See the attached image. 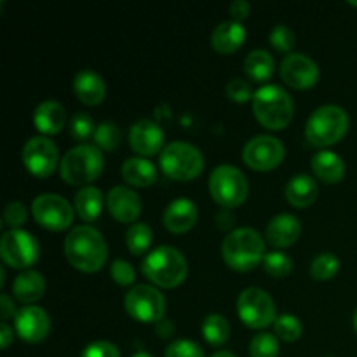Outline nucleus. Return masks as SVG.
<instances>
[{
  "instance_id": "nucleus-1",
  "label": "nucleus",
  "mask_w": 357,
  "mask_h": 357,
  "mask_svg": "<svg viewBox=\"0 0 357 357\" xmlns=\"http://www.w3.org/2000/svg\"><path fill=\"white\" fill-rule=\"evenodd\" d=\"M65 257L79 271L96 272L108 258L107 241L94 227H73L65 239Z\"/></svg>"
},
{
  "instance_id": "nucleus-2",
  "label": "nucleus",
  "mask_w": 357,
  "mask_h": 357,
  "mask_svg": "<svg viewBox=\"0 0 357 357\" xmlns=\"http://www.w3.org/2000/svg\"><path fill=\"white\" fill-rule=\"evenodd\" d=\"M264 237L250 227L232 230L222 243V257L230 268L237 272L253 271L264 261Z\"/></svg>"
},
{
  "instance_id": "nucleus-3",
  "label": "nucleus",
  "mask_w": 357,
  "mask_h": 357,
  "mask_svg": "<svg viewBox=\"0 0 357 357\" xmlns=\"http://www.w3.org/2000/svg\"><path fill=\"white\" fill-rule=\"evenodd\" d=\"M142 272L159 288H176L187 278L188 264L176 248L159 246L143 258Z\"/></svg>"
},
{
  "instance_id": "nucleus-4",
  "label": "nucleus",
  "mask_w": 357,
  "mask_h": 357,
  "mask_svg": "<svg viewBox=\"0 0 357 357\" xmlns=\"http://www.w3.org/2000/svg\"><path fill=\"white\" fill-rule=\"evenodd\" d=\"M253 112L261 126L268 129H284L291 122L295 105L288 91L275 84H265L255 93Z\"/></svg>"
},
{
  "instance_id": "nucleus-5",
  "label": "nucleus",
  "mask_w": 357,
  "mask_h": 357,
  "mask_svg": "<svg viewBox=\"0 0 357 357\" xmlns=\"http://www.w3.org/2000/svg\"><path fill=\"white\" fill-rule=\"evenodd\" d=\"M349 129V115L338 105H323L310 114L305 138L314 146H330L340 142Z\"/></svg>"
},
{
  "instance_id": "nucleus-6",
  "label": "nucleus",
  "mask_w": 357,
  "mask_h": 357,
  "mask_svg": "<svg viewBox=\"0 0 357 357\" xmlns=\"http://www.w3.org/2000/svg\"><path fill=\"white\" fill-rule=\"evenodd\" d=\"M105 167V157L96 145H77L63 155L61 178L68 185H86L96 180Z\"/></svg>"
},
{
  "instance_id": "nucleus-7",
  "label": "nucleus",
  "mask_w": 357,
  "mask_h": 357,
  "mask_svg": "<svg viewBox=\"0 0 357 357\" xmlns=\"http://www.w3.org/2000/svg\"><path fill=\"white\" fill-rule=\"evenodd\" d=\"M159 164L166 176L178 181H188L202 173L204 155L192 143L171 142L160 152Z\"/></svg>"
},
{
  "instance_id": "nucleus-8",
  "label": "nucleus",
  "mask_w": 357,
  "mask_h": 357,
  "mask_svg": "<svg viewBox=\"0 0 357 357\" xmlns=\"http://www.w3.org/2000/svg\"><path fill=\"white\" fill-rule=\"evenodd\" d=\"M209 192L222 208H236L248 199L250 185L243 171L232 164H222L209 176Z\"/></svg>"
},
{
  "instance_id": "nucleus-9",
  "label": "nucleus",
  "mask_w": 357,
  "mask_h": 357,
  "mask_svg": "<svg viewBox=\"0 0 357 357\" xmlns=\"http://www.w3.org/2000/svg\"><path fill=\"white\" fill-rule=\"evenodd\" d=\"M124 309L132 319L146 324H157L166 314V298L157 288L138 284L124 296Z\"/></svg>"
},
{
  "instance_id": "nucleus-10",
  "label": "nucleus",
  "mask_w": 357,
  "mask_h": 357,
  "mask_svg": "<svg viewBox=\"0 0 357 357\" xmlns=\"http://www.w3.org/2000/svg\"><path fill=\"white\" fill-rule=\"evenodd\" d=\"M0 257L13 268H28L40 257V244L26 230H7L0 239Z\"/></svg>"
},
{
  "instance_id": "nucleus-11",
  "label": "nucleus",
  "mask_w": 357,
  "mask_h": 357,
  "mask_svg": "<svg viewBox=\"0 0 357 357\" xmlns=\"http://www.w3.org/2000/svg\"><path fill=\"white\" fill-rule=\"evenodd\" d=\"M237 314L246 326L261 330L275 323V303L261 288H246L237 298Z\"/></svg>"
},
{
  "instance_id": "nucleus-12",
  "label": "nucleus",
  "mask_w": 357,
  "mask_h": 357,
  "mask_svg": "<svg viewBox=\"0 0 357 357\" xmlns=\"http://www.w3.org/2000/svg\"><path fill=\"white\" fill-rule=\"evenodd\" d=\"M31 213L38 225L47 230H66L73 222V208L58 194H40L31 202Z\"/></svg>"
},
{
  "instance_id": "nucleus-13",
  "label": "nucleus",
  "mask_w": 357,
  "mask_h": 357,
  "mask_svg": "<svg viewBox=\"0 0 357 357\" xmlns=\"http://www.w3.org/2000/svg\"><path fill=\"white\" fill-rule=\"evenodd\" d=\"M284 145L281 139L271 135H258L244 145L243 159L251 169L271 171L284 159Z\"/></svg>"
},
{
  "instance_id": "nucleus-14",
  "label": "nucleus",
  "mask_w": 357,
  "mask_h": 357,
  "mask_svg": "<svg viewBox=\"0 0 357 357\" xmlns=\"http://www.w3.org/2000/svg\"><path fill=\"white\" fill-rule=\"evenodd\" d=\"M23 164L38 178L51 176L59 162L58 146L47 136H33L23 146Z\"/></svg>"
},
{
  "instance_id": "nucleus-15",
  "label": "nucleus",
  "mask_w": 357,
  "mask_h": 357,
  "mask_svg": "<svg viewBox=\"0 0 357 357\" xmlns=\"http://www.w3.org/2000/svg\"><path fill=\"white\" fill-rule=\"evenodd\" d=\"M281 79L293 89H310L319 80V66L310 56L289 52L281 61Z\"/></svg>"
},
{
  "instance_id": "nucleus-16",
  "label": "nucleus",
  "mask_w": 357,
  "mask_h": 357,
  "mask_svg": "<svg viewBox=\"0 0 357 357\" xmlns=\"http://www.w3.org/2000/svg\"><path fill=\"white\" fill-rule=\"evenodd\" d=\"M14 326L20 338L28 344L42 342L51 331V319L47 312L38 305H26L17 310L14 317Z\"/></svg>"
},
{
  "instance_id": "nucleus-17",
  "label": "nucleus",
  "mask_w": 357,
  "mask_h": 357,
  "mask_svg": "<svg viewBox=\"0 0 357 357\" xmlns=\"http://www.w3.org/2000/svg\"><path fill=\"white\" fill-rule=\"evenodd\" d=\"M164 139L166 136H164L162 128L150 119L136 121L129 129V145L142 157H150L153 153L162 152L166 146Z\"/></svg>"
},
{
  "instance_id": "nucleus-18",
  "label": "nucleus",
  "mask_w": 357,
  "mask_h": 357,
  "mask_svg": "<svg viewBox=\"0 0 357 357\" xmlns=\"http://www.w3.org/2000/svg\"><path fill=\"white\" fill-rule=\"evenodd\" d=\"M107 208L117 222L135 223L142 215V199L129 187L117 185L108 192Z\"/></svg>"
},
{
  "instance_id": "nucleus-19",
  "label": "nucleus",
  "mask_w": 357,
  "mask_h": 357,
  "mask_svg": "<svg viewBox=\"0 0 357 357\" xmlns=\"http://www.w3.org/2000/svg\"><path fill=\"white\" fill-rule=\"evenodd\" d=\"M197 216L199 211L195 202L187 197H180L167 204V208L164 209L162 222L169 232L183 234L195 225Z\"/></svg>"
},
{
  "instance_id": "nucleus-20",
  "label": "nucleus",
  "mask_w": 357,
  "mask_h": 357,
  "mask_svg": "<svg viewBox=\"0 0 357 357\" xmlns=\"http://www.w3.org/2000/svg\"><path fill=\"white\" fill-rule=\"evenodd\" d=\"M302 234V223L291 213H279L268 222L265 237L275 248H288L298 241Z\"/></svg>"
},
{
  "instance_id": "nucleus-21",
  "label": "nucleus",
  "mask_w": 357,
  "mask_h": 357,
  "mask_svg": "<svg viewBox=\"0 0 357 357\" xmlns=\"http://www.w3.org/2000/svg\"><path fill=\"white\" fill-rule=\"evenodd\" d=\"M73 91H75L77 98L89 107L100 105L107 96V86H105L103 77L91 68L80 70L77 73L73 79Z\"/></svg>"
},
{
  "instance_id": "nucleus-22",
  "label": "nucleus",
  "mask_w": 357,
  "mask_h": 357,
  "mask_svg": "<svg viewBox=\"0 0 357 357\" xmlns=\"http://www.w3.org/2000/svg\"><path fill=\"white\" fill-rule=\"evenodd\" d=\"M246 28L239 21H222L211 33V45L220 54H232L246 40Z\"/></svg>"
},
{
  "instance_id": "nucleus-23",
  "label": "nucleus",
  "mask_w": 357,
  "mask_h": 357,
  "mask_svg": "<svg viewBox=\"0 0 357 357\" xmlns=\"http://www.w3.org/2000/svg\"><path fill=\"white\" fill-rule=\"evenodd\" d=\"M33 124L42 135H56L66 124L65 107L54 100L42 101L33 112Z\"/></svg>"
},
{
  "instance_id": "nucleus-24",
  "label": "nucleus",
  "mask_w": 357,
  "mask_h": 357,
  "mask_svg": "<svg viewBox=\"0 0 357 357\" xmlns=\"http://www.w3.org/2000/svg\"><path fill=\"white\" fill-rule=\"evenodd\" d=\"M319 194L317 181L305 173L295 174L286 185V199L295 208H307L312 204Z\"/></svg>"
},
{
  "instance_id": "nucleus-25",
  "label": "nucleus",
  "mask_w": 357,
  "mask_h": 357,
  "mask_svg": "<svg viewBox=\"0 0 357 357\" xmlns=\"http://www.w3.org/2000/svg\"><path fill=\"white\" fill-rule=\"evenodd\" d=\"M314 174L319 178L324 183H338L345 174V162L338 153L331 152V150H321L312 157Z\"/></svg>"
},
{
  "instance_id": "nucleus-26",
  "label": "nucleus",
  "mask_w": 357,
  "mask_h": 357,
  "mask_svg": "<svg viewBox=\"0 0 357 357\" xmlns=\"http://www.w3.org/2000/svg\"><path fill=\"white\" fill-rule=\"evenodd\" d=\"M45 281L44 275L37 271H24L14 279L13 293L14 298H17L23 303H33L44 296Z\"/></svg>"
},
{
  "instance_id": "nucleus-27",
  "label": "nucleus",
  "mask_w": 357,
  "mask_h": 357,
  "mask_svg": "<svg viewBox=\"0 0 357 357\" xmlns=\"http://www.w3.org/2000/svg\"><path fill=\"white\" fill-rule=\"evenodd\" d=\"M122 178L132 187H150L157 180V167L145 157H131L122 164Z\"/></svg>"
},
{
  "instance_id": "nucleus-28",
  "label": "nucleus",
  "mask_w": 357,
  "mask_h": 357,
  "mask_svg": "<svg viewBox=\"0 0 357 357\" xmlns=\"http://www.w3.org/2000/svg\"><path fill=\"white\" fill-rule=\"evenodd\" d=\"M105 199L103 194L98 187H93V185H87V187H82L75 194V199H73V206H75V211L84 222H94L98 216L103 211Z\"/></svg>"
},
{
  "instance_id": "nucleus-29",
  "label": "nucleus",
  "mask_w": 357,
  "mask_h": 357,
  "mask_svg": "<svg viewBox=\"0 0 357 357\" xmlns=\"http://www.w3.org/2000/svg\"><path fill=\"white\" fill-rule=\"evenodd\" d=\"M274 58L265 49H255L244 59V72L253 82H265L274 75Z\"/></svg>"
},
{
  "instance_id": "nucleus-30",
  "label": "nucleus",
  "mask_w": 357,
  "mask_h": 357,
  "mask_svg": "<svg viewBox=\"0 0 357 357\" xmlns=\"http://www.w3.org/2000/svg\"><path fill=\"white\" fill-rule=\"evenodd\" d=\"M202 337L209 345H223L230 337V324L220 314H209L202 323Z\"/></svg>"
},
{
  "instance_id": "nucleus-31",
  "label": "nucleus",
  "mask_w": 357,
  "mask_h": 357,
  "mask_svg": "<svg viewBox=\"0 0 357 357\" xmlns=\"http://www.w3.org/2000/svg\"><path fill=\"white\" fill-rule=\"evenodd\" d=\"M153 241V232L146 223H132L126 232V246L131 255L139 257L150 250Z\"/></svg>"
},
{
  "instance_id": "nucleus-32",
  "label": "nucleus",
  "mask_w": 357,
  "mask_h": 357,
  "mask_svg": "<svg viewBox=\"0 0 357 357\" xmlns=\"http://www.w3.org/2000/svg\"><path fill=\"white\" fill-rule=\"evenodd\" d=\"M94 145L100 150H115L122 143V131L115 122H101L94 132Z\"/></svg>"
},
{
  "instance_id": "nucleus-33",
  "label": "nucleus",
  "mask_w": 357,
  "mask_h": 357,
  "mask_svg": "<svg viewBox=\"0 0 357 357\" xmlns=\"http://www.w3.org/2000/svg\"><path fill=\"white\" fill-rule=\"evenodd\" d=\"M96 128L98 126L94 124L93 117L84 114V112H77V114H73L72 119H70V136H72L75 142H79L80 145H84L87 139L94 138Z\"/></svg>"
},
{
  "instance_id": "nucleus-34",
  "label": "nucleus",
  "mask_w": 357,
  "mask_h": 357,
  "mask_svg": "<svg viewBox=\"0 0 357 357\" xmlns=\"http://www.w3.org/2000/svg\"><path fill=\"white\" fill-rule=\"evenodd\" d=\"M264 268L268 275L272 278H286V275L291 274L293 271V260L289 255L282 253V251H271L264 257Z\"/></svg>"
},
{
  "instance_id": "nucleus-35",
  "label": "nucleus",
  "mask_w": 357,
  "mask_h": 357,
  "mask_svg": "<svg viewBox=\"0 0 357 357\" xmlns=\"http://www.w3.org/2000/svg\"><path fill=\"white\" fill-rule=\"evenodd\" d=\"M275 337L284 342H295L302 337L303 326L302 321L293 314H281L274 323Z\"/></svg>"
},
{
  "instance_id": "nucleus-36",
  "label": "nucleus",
  "mask_w": 357,
  "mask_h": 357,
  "mask_svg": "<svg viewBox=\"0 0 357 357\" xmlns=\"http://www.w3.org/2000/svg\"><path fill=\"white\" fill-rule=\"evenodd\" d=\"M340 268V260L333 253H321L310 264V275L316 281H328Z\"/></svg>"
},
{
  "instance_id": "nucleus-37",
  "label": "nucleus",
  "mask_w": 357,
  "mask_h": 357,
  "mask_svg": "<svg viewBox=\"0 0 357 357\" xmlns=\"http://www.w3.org/2000/svg\"><path fill=\"white\" fill-rule=\"evenodd\" d=\"M251 357H278L279 340L272 333H258L250 342Z\"/></svg>"
},
{
  "instance_id": "nucleus-38",
  "label": "nucleus",
  "mask_w": 357,
  "mask_h": 357,
  "mask_svg": "<svg viewBox=\"0 0 357 357\" xmlns=\"http://www.w3.org/2000/svg\"><path fill=\"white\" fill-rule=\"evenodd\" d=\"M295 33L289 26L286 24H275L274 30L271 31V44L272 47L278 49L281 52H289L295 45Z\"/></svg>"
},
{
  "instance_id": "nucleus-39",
  "label": "nucleus",
  "mask_w": 357,
  "mask_h": 357,
  "mask_svg": "<svg viewBox=\"0 0 357 357\" xmlns=\"http://www.w3.org/2000/svg\"><path fill=\"white\" fill-rule=\"evenodd\" d=\"M225 93L227 98L234 101V103H246V101H250L255 96L251 84L244 79L229 80V84L225 86Z\"/></svg>"
},
{
  "instance_id": "nucleus-40",
  "label": "nucleus",
  "mask_w": 357,
  "mask_h": 357,
  "mask_svg": "<svg viewBox=\"0 0 357 357\" xmlns=\"http://www.w3.org/2000/svg\"><path fill=\"white\" fill-rule=\"evenodd\" d=\"M166 357H204L201 345L192 340H176L167 345Z\"/></svg>"
},
{
  "instance_id": "nucleus-41",
  "label": "nucleus",
  "mask_w": 357,
  "mask_h": 357,
  "mask_svg": "<svg viewBox=\"0 0 357 357\" xmlns=\"http://www.w3.org/2000/svg\"><path fill=\"white\" fill-rule=\"evenodd\" d=\"M110 275H112V279L117 282V284L129 286V284H132V282H135L136 271H135V267L129 264V261L117 258V260L112 261Z\"/></svg>"
},
{
  "instance_id": "nucleus-42",
  "label": "nucleus",
  "mask_w": 357,
  "mask_h": 357,
  "mask_svg": "<svg viewBox=\"0 0 357 357\" xmlns=\"http://www.w3.org/2000/svg\"><path fill=\"white\" fill-rule=\"evenodd\" d=\"M26 206L20 201L9 202L6 206V209H3V222L10 227V230H16L20 227H23L24 222H26Z\"/></svg>"
},
{
  "instance_id": "nucleus-43",
  "label": "nucleus",
  "mask_w": 357,
  "mask_h": 357,
  "mask_svg": "<svg viewBox=\"0 0 357 357\" xmlns=\"http://www.w3.org/2000/svg\"><path fill=\"white\" fill-rule=\"evenodd\" d=\"M80 357H121V351L117 349V345L110 344V342L98 340L87 345Z\"/></svg>"
},
{
  "instance_id": "nucleus-44",
  "label": "nucleus",
  "mask_w": 357,
  "mask_h": 357,
  "mask_svg": "<svg viewBox=\"0 0 357 357\" xmlns=\"http://www.w3.org/2000/svg\"><path fill=\"white\" fill-rule=\"evenodd\" d=\"M250 13H251V6L250 2H246V0H234V2L230 3V16H232L234 21L243 23V21L250 16Z\"/></svg>"
},
{
  "instance_id": "nucleus-45",
  "label": "nucleus",
  "mask_w": 357,
  "mask_h": 357,
  "mask_svg": "<svg viewBox=\"0 0 357 357\" xmlns=\"http://www.w3.org/2000/svg\"><path fill=\"white\" fill-rule=\"evenodd\" d=\"M17 310L16 307H14V302L10 300L9 295H2L0 296V317H2V321L6 323L9 317H16Z\"/></svg>"
},
{
  "instance_id": "nucleus-46",
  "label": "nucleus",
  "mask_w": 357,
  "mask_h": 357,
  "mask_svg": "<svg viewBox=\"0 0 357 357\" xmlns=\"http://www.w3.org/2000/svg\"><path fill=\"white\" fill-rule=\"evenodd\" d=\"M13 338H14V330L9 326V324L2 321V324H0V345H2V349L9 347Z\"/></svg>"
},
{
  "instance_id": "nucleus-47",
  "label": "nucleus",
  "mask_w": 357,
  "mask_h": 357,
  "mask_svg": "<svg viewBox=\"0 0 357 357\" xmlns=\"http://www.w3.org/2000/svg\"><path fill=\"white\" fill-rule=\"evenodd\" d=\"M157 333H159L160 337H162V338L171 337V335L174 333V326H173V323H171L169 319H162V321H159V323H157Z\"/></svg>"
},
{
  "instance_id": "nucleus-48",
  "label": "nucleus",
  "mask_w": 357,
  "mask_h": 357,
  "mask_svg": "<svg viewBox=\"0 0 357 357\" xmlns=\"http://www.w3.org/2000/svg\"><path fill=\"white\" fill-rule=\"evenodd\" d=\"M211 357H237V356H234L232 352H229V351H218V352H215Z\"/></svg>"
},
{
  "instance_id": "nucleus-49",
  "label": "nucleus",
  "mask_w": 357,
  "mask_h": 357,
  "mask_svg": "<svg viewBox=\"0 0 357 357\" xmlns=\"http://www.w3.org/2000/svg\"><path fill=\"white\" fill-rule=\"evenodd\" d=\"M132 357H152V356L146 354V352H138V354H135Z\"/></svg>"
},
{
  "instance_id": "nucleus-50",
  "label": "nucleus",
  "mask_w": 357,
  "mask_h": 357,
  "mask_svg": "<svg viewBox=\"0 0 357 357\" xmlns=\"http://www.w3.org/2000/svg\"><path fill=\"white\" fill-rule=\"evenodd\" d=\"M354 330H356V333H357V310H356V314H354Z\"/></svg>"
},
{
  "instance_id": "nucleus-51",
  "label": "nucleus",
  "mask_w": 357,
  "mask_h": 357,
  "mask_svg": "<svg viewBox=\"0 0 357 357\" xmlns=\"http://www.w3.org/2000/svg\"><path fill=\"white\" fill-rule=\"evenodd\" d=\"M349 3H351V6H354V7H357V0H351V2H349Z\"/></svg>"
},
{
  "instance_id": "nucleus-52",
  "label": "nucleus",
  "mask_w": 357,
  "mask_h": 357,
  "mask_svg": "<svg viewBox=\"0 0 357 357\" xmlns=\"http://www.w3.org/2000/svg\"><path fill=\"white\" fill-rule=\"evenodd\" d=\"M326 357H333V356H326Z\"/></svg>"
}]
</instances>
